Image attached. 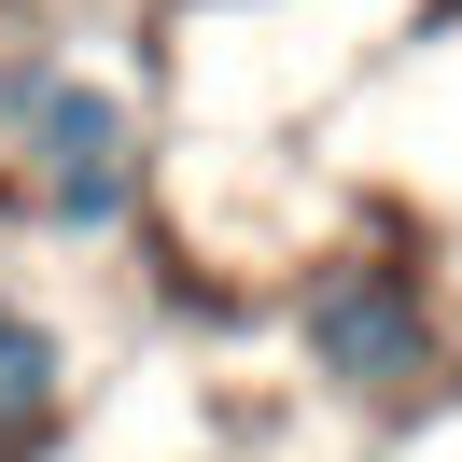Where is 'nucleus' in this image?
Returning a JSON list of instances; mask_svg holds the SVG:
<instances>
[{
	"mask_svg": "<svg viewBox=\"0 0 462 462\" xmlns=\"http://www.w3.org/2000/svg\"><path fill=\"white\" fill-rule=\"evenodd\" d=\"M294 365L322 393H350V406H406L448 365V309H434V281L406 253H365L350 238V253H322L294 281Z\"/></svg>",
	"mask_w": 462,
	"mask_h": 462,
	"instance_id": "nucleus-2",
	"label": "nucleus"
},
{
	"mask_svg": "<svg viewBox=\"0 0 462 462\" xmlns=\"http://www.w3.org/2000/svg\"><path fill=\"white\" fill-rule=\"evenodd\" d=\"M0 126H14V169H29V210L57 238H113L141 210V98L98 85L70 57H14L0 70Z\"/></svg>",
	"mask_w": 462,
	"mask_h": 462,
	"instance_id": "nucleus-1",
	"label": "nucleus"
},
{
	"mask_svg": "<svg viewBox=\"0 0 462 462\" xmlns=\"http://www.w3.org/2000/svg\"><path fill=\"white\" fill-rule=\"evenodd\" d=\"M57 434H70V337L29 294H0V462H42Z\"/></svg>",
	"mask_w": 462,
	"mask_h": 462,
	"instance_id": "nucleus-3",
	"label": "nucleus"
}]
</instances>
